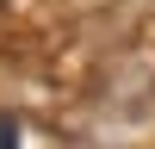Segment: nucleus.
Wrapping results in <instances>:
<instances>
[{"label": "nucleus", "mask_w": 155, "mask_h": 149, "mask_svg": "<svg viewBox=\"0 0 155 149\" xmlns=\"http://www.w3.org/2000/svg\"><path fill=\"white\" fill-rule=\"evenodd\" d=\"M0 149H19V124H12L6 112H0Z\"/></svg>", "instance_id": "1"}]
</instances>
